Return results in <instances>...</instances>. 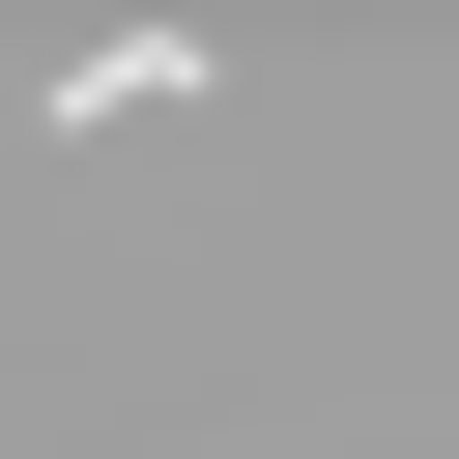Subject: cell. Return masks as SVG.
<instances>
[{"label":"cell","instance_id":"cell-1","mask_svg":"<svg viewBox=\"0 0 459 459\" xmlns=\"http://www.w3.org/2000/svg\"><path fill=\"white\" fill-rule=\"evenodd\" d=\"M172 86H201V29H86V57H57V143H115V115H172Z\"/></svg>","mask_w":459,"mask_h":459}]
</instances>
